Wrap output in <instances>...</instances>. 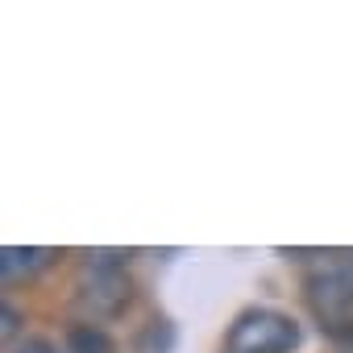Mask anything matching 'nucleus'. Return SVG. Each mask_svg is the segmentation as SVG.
Segmentation results:
<instances>
[{
	"label": "nucleus",
	"instance_id": "1",
	"mask_svg": "<svg viewBox=\"0 0 353 353\" xmlns=\"http://www.w3.org/2000/svg\"><path fill=\"white\" fill-rule=\"evenodd\" d=\"M299 324L279 307H245L225 336V353H291L299 349Z\"/></svg>",
	"mask_w": 353,
	"mask_h": 353
},
{
	"label": "nucleus",
	"instance_id": "3",
	"mask_svg": "<svg viewBox=\"0 0 353 353\" xmlns=\"http://www.w3.org/2000/svg\"><path fill=\"white\" fill-rule=\"evenodd\" d=\"M79 303L92 316H117L129 303V274H125V266L108 262V258H92L88 283L79 287Z\"/></svg>",
	"mask_w": 353,
	"mask_h": 353
},
{
	"label": "nucleus",
	"instance_id": "7",
	"mask_svg": "<svg viewBox=\"0 0 353 353\" xmlns=\"http://www.w3.org/2000/svg\"><path fill=\"white\" fill-rule=\"evenodd\" d=\"M17 328V312L13 307H5V332H13Z\"/></svg>",
	"mask_w": 353,
	"mask_h": 353
},
{
	"label": "nucleus",
	"instance_id": "2",
	"mask_svg": "<svg viewBox=\"0 0 353 353\" xmlns=\"http://www.w3.org/2000/svg\"><path fill=\"white\" fill-rule=\"evenodd\" d=\"M307 303H312L320 328H328V332L353 328V279H349V270H341V266L316 270L307 279Z\"/></svg>",
	"mask_w": 353,
	"mask_h": 353
},
{
	"label": "nucleus",
	"instance_id": "6",
	"mask_svg": "<svg viewBox=\"0 0 353 353\" xmlns=\"http://www.w3.org/2000/svg\"><path fill=\"white\" fill-rule=\"evenodd\" d=\"M13 353H63L54 341H46V336H30V341H21V345H13Z\"/></svg>",
	"mask_w": 353,
	"mask_h": 353
},
{
	"label": "nucleus",
	"instance_id": "5",
	"mask_svg": "<svg viewBox=\"0 0 353 353\" xmlns=\"http://www.w3.org/2000/svg\"><path fill=\"white\" fill-rule=\"evenodd\" d=\"M71 353H112V341L96 324H83V328H71Z\"/></svg>",
	"mask_w": 353,
	"mask_h": 353
},
{
	"label": "nucleus",
	"instance_id": "4",
	"mask_svg": "<svg viewBox=\"0 0 353 353\" xmlns=\"http://www.w3.org/2000/svg\"><path fill=\"white\" fill-rule=\"evenodd\" d=\"M46 262H50V250H21V245H5V250H0V274H5L9 283L21 279V270L26 274L42 270Z\"/></svg>",
	"mask_w": 353,
	"mask_h": 353
}]
</instances>
